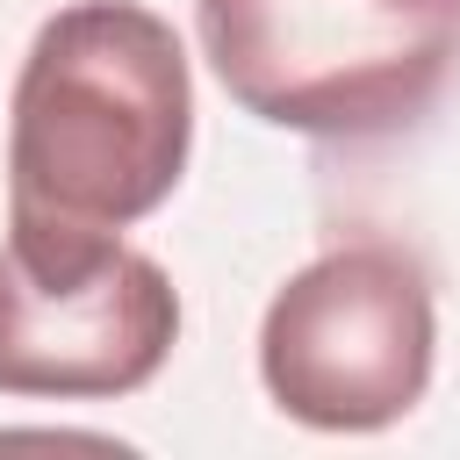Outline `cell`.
<instances>
[{"mask_svg": "<svg viewBox=\"0 0 460 460\" xmlns=\"http://www.w3.org/2000/svg\"><path fill=\"white\" fill-rule=\"evenodd\" d=\"M194 79L172 22L137 0L58 7L7 101V216L129 230L187 172Z\"/></svg>", "mask_w": 460, "mask_h": 460, "instance_id": "6da1fadb", "label": "cell"}, {"mask_svg": "<svg viewBox=\"0 0 460 460\" xmlns=\"http://www.w3.org/2000/svg\"><path fill=\"white\" fill-rule=\"evenodd\" d=\"M194 29L244 115L323 144L410 129L460 65V0H194Z\"/></svg>", "mask_w": 460, "mask_h": 460, "instance_id": "7a4b0ae2", "label": "cell"}, {"mask_svg": "<svg viewBox=\"0 0 460 460\" xmlns=\"http://www.w3.org/2000/svg\"><path fill=\"white\" fill-rule=\"evenodd\" d=\"M180 338L165 266L122 230L7 216L0 237V395L108 402L158 381Z\"/></svg>", "mask_w": 460, "mask_h": 460, "instance_id": "3957f363", "label": "cell"}, {"mask_svg": "<svg viewBox=\"0 0 460 460\" xmlns=\"http://www.w3.org/2000/svg\"><path fill=\"white\" fill-rule=\"evenodd\" d=\"M431 280L395 244H338L259 316V381L309 431H381L431 388Z\"/></svg>", "mask_w": 460, "mask_h": 460, "instance_id": "277c9868", "label": "cell"}]
</instances>
